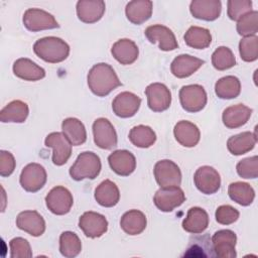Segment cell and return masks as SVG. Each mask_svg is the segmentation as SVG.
<instances>
[{
	"label": "cell",
	"mask_w": 258,
	"mask_h": 258,
	"mask_svg": "<svg viewBox=\"0 0 258 258\" xmlns=\"http://www.w3.org/2000/svg\"><path fill=\"white\" fill-rule=\"evenodd\" d=\"M87 81L91 92L98 97H105L121 86L114 69L106 62L94 64L88 73Z\"/></svg>",
	"instance_id": "6da1fadb"
},
{
	"label": "cell",
	"mask_w": 258,
	"mask_h": 258,
	"mask_svg": "<svg viewBox=\"0 0 258 258\" xmlns=\"http://www.w3.org/2000/svg\"><path fill=\"white\" fill-rule=\"evenodd\" d=\"M34 53L42 60L50 63L61 62L70 54V45L61 38L46 36L37 39L33 44Z\"/></svg>",
	"instance_id": "7a4b0ae2"
},
{
	"label": "cell",
	"mask_w": 258,
	"mask_h": 258,
	"mask_svg": "<svg viewBox=\"0 0 258 258\" xmlns=\"http://www.w3.org/2000/svg\"><path fill=\"white\" fill-rule=\"evenodd\" d=\"M100 157L92 151H84L78 155L76 161L70 168V175L74 180L80 181L86 178L94 179L101 171Z\"/></svg>",
	"instance_id": "3957f363"
},
{
	"label": "cell",
	"mask_w": 258,
	"mask_h": 258,
	"mask_svg": "<svg viewBox=\"0 0 258 258\" xmlns=\"http://www.w3.org/2000/svg\"><path fill=\"white\" fill-rule=\"evenodd\" d=\"M179 101L183 110L189 113L202 111L208 101L207 93L201 85H186L179 91Z\"/></svg>",
	"instance_id": "277c9868"
},
{
	"label": "cell",
	"mask_w": 258,
	"mask_h": 258,
	"mask_svg": "<svg viewBox=\"0 0 258 258\" xmlns=\"http://www.w3.org/2000/svg\"><path fill=\"white\" fill-rule=\"evenodd\" d=\"M47 179L45 168L39 163H28L20 173L19 182L22 188L28 192H36L43 187Z\"/></svg>",
	"instance_id": "5b68a950"
},
{
	"label": "cell",
	"mask_w": 258,
	"mask_h": 258,
	"mask_svg": "<svg viewBox=\"0 0 258 258\" xmlns=\"http://www.w3.org/2000/svg\"><path fill=\"white\" fill-rule=\"evenodd\" d=\"M154 177L160 187L179 186L181 183V171L176 163L169 159H162L155 163Z\"/></svg>",
	"instance_id": "8992f818"
},
{
	"label": "cell",
	"mask_w": 258,
	"mask_h": 258,
	"mask_svg": "<svg viewBox=\"0 0 258 258\" xmlns=\"http://www.w3.org/2000/svg\"><path fill=\"white\" fill-rule=\"evenodd\" d=\"M22 21L26 29L32 32L59 27V24L52 14L39 8L27 9L23 14Z\"/></svg>",
	"instance_id": "52a82bcc"
},
{
	"label": "cell",
	"mask_w": 258,
	"mask_h": 258,
	"mask_svg": "<svg viewBox=\"0 0 258 258\" xmlns=\"http://www.w3.org/2000/svg\"><path fill=\"white\" fill-rule=\"evenodd\" d=\"M46 147L52 148V162L60 166L68 162L72 155V143L62 132H51L44 140Z\"/></svg>",
	"instance_id": "ba28073f"
},
{
	"label": "cell",
	"mask_w": 258,
	"mask_h": 258,
	"mask_svg": "<svg viewBox=\"0 0 258 258\" xmlns=\"http://www.w3.org/2000/svg\"><path fill=\"white\" fill-rule=\"evenodd\" d=\"M185 201V195L179 186L160 187L153 197V203L161 212H172Z\"/></svg>",
	"instance_id": "9c48e42d"
},
{
	"label": "cell",
	"mask_w": 258,
	"mask_h": 258,
	"mask_svg": "<svg viewBox=\"0 0 258 258\" xmlns=\"http://www.w3.org/2000/svg\"><path fill=\"white\" fill-rule=\"evenodd\" d=\"M47 209L54 215L62 216L68 214L74 204V199L71 191L61 185L51 188L45 197Z\"/></svg>",
	"instance_id": "30bf717a"
},
{
	"label": "cell",
	"mask_w": 258,
	"mask_h": 258,
	"mask_svg": "<svg viewBox=\"0 0 258 258\" xmlns=\"http://www.w3.org/2000/svg\"><path fill=\"white\" fill-rule=\"evenodd\" d=\"M93 135L95 144L106 150L117 146V133L112 123L106 118H98L93 123Z\"/></svg>",
	"instance_id": "8fae6325"
},
{
	"label": "cell",
	"mask_w": 258,
	"mask_h": 258,
	"mask_svg": "<svg viewBox=\"0 0 258 258\" xmlns=\"http://www.w3.org/2000/svg\"><path fill=\"white\" fill-rule=\"evenodd\" d=\"M194 182L201 192L205 195H213L220 189L221 177L214 167L203 165L196 170Z\"/></svg>",
	"instance_id": "7c38bea8"
},
{
	"label": "cell",
	"mask_w": 258,
	"mask_h": 258,
	"mask_svg": "<svg viewBox=\"0 0 258 258\" xmlns=\"http://www.w3.org/2000/svg\"><path fill=\"white\" fill-rule=\"evenodd\" d=\"M147 105L153 112H163L171 104V93L169 89L161 83H152L145 89Z\"/></svg>",
	"instance_id": "4fadbf2b"
},
{
	"label": "cell",
	"mask_w": 258,
	"mask_h": 258,
	"mask_svg": "<svg viewBox=\"0 0 258 258\" xmlns=\"http://www.w3.org/2000/svg\"><path fill=\"white\" fill-rule=\"evenodd\" d=\"M237 243L236 234L228 229L217 231L212 237V246L215 255L221 258H235Z\"/></svg>",
	"instance_id": "5bb4252c"
},
{
	"label": "cell",
	"mask_w": 258,
	"mask_h": 258,
	"mask_svg": "<svg viewBox=\"0 0 258 258\" xmlns=\"http://www.w3.org/2000/svg\"><path fill=\"white\" fill-rule=\"evenodd\" d=\"M79 227L86 237L99 238L108 230V221L102 214L85 212L79 219Z\"/></svg>",
	"instance_id": "9a60e30c"
},
{
	"label": "cell",
	"mask_w": 258,
	"mask_h": 258,
	"mask_svg": "<svg viewBox=\"0 0 258 258\" xmlns=\"http://www.w3.org/2000/svg\"><path fill=\"white\" fill-rule=\"evenodd\" d=\"M144 34L151 43L158 42L159 48L163 51L174 50L178 47V43L174 33L172 32L171 29L164 25H150L145 29Z\"/></svg>",
	"instance_id": "2e32d148"
},
{
	"label": "cell",
	"mask_w": 258,
	"mask_h": 258,
	"mask_svg": "<svg viewBox=\"0 0 258 258\" xmlns=\"http://www.w3.org/2000/svg\"><path fill=\"white\" fill-rule=\"evenodd\" d=\"M140 105L141 99L137 95L131 92H122L114 98L112 109L116 116L120 118H130L137 113Z\"/></svg>",
	"instance_id": "e0dca14e"
},
{
	"label": "cell",
	"mask_w": 258,
	"mask_h": 258,
	"mask_svg": "<svg viewBox=\"0 0 258 258\" xmlns=\"http://www.w3.org/2000/svg\"><path fill=\"white\" fill-rule=\"evenodd\" d=\"M108 162L111 169L121 176H128L136 168L135 156L126 149L113 151L108 156Z\"/></svg>",
	"instance_id": "ac0fdd59"
},
{
	"label": "cell",
	"mask_w": 258,
	"mask_h": 258,
	"mask_svg": "<svg viewBox=\"0 0 258 258\" xmlns=\"http://www.w3.org/2000/svg\"><path fill=\"white\" fill-rule=\"evenodd\" d=\"M16 226L33 237L41 236L45 231V221L36 211H23L19 213L16 218Z\"/></svg>",
	"instance_id": "d6986e66"
},
{
	"label": "cell",
	"mask_w": 258,
	"mask_h": 258,
	"mask_svg": "<svg viewBox=\"0 0 258 258\" xmlns=\"http://www.w3.org/2000/svg\"><path fill=\"white\" fill-rule=\"evenodd\" d=\"M106 5L102 0H80L77 2L76 11L78 18L84 23H95L105 13Z\"/></svg>",
	"instance_id": "ffe728a7"
},
{
	"label": "cell",
	"mask_w": 258,
	"mask_h": 258,
	"mask_svg": "<svg viewBox=\"0 0 258 258\" xmlns=\"http://www.w3.org/2000/svg\"><path fill=\"white\" fill-rule=\"evenodd\" d=\"M191 15L201 20L214 21L222 11V3L220 0H194L189 4Z\"/></svg>",
	"instance_id": "44dd1931"
},
{
	"label": "cell",
	"mask_w": 258,
	"mask_h": 258,
	"mask_svg": "<svg viewBox=\"0 0 258 258\" xmlns=\"http://www.w3.org/2000/svg\"><path fill=\"white\" fill-rule=\"evenodd\" d=\"M204 63L205 60L190 54H179L172 60L170 71L174 77L184 79L196 73Z\"/></svg>",
	"instance_id": "7402d4cb"
},
{
	"label": "cell",
	"mask_w": 258,
	"mask_h": 258,
	"mask_svg": "<svg viewBox=\"0 0 258 258\" xmlns=\"http://www.w3.org/2000/svg\"><path fill=\"white\" fill-rule=\"evenodd\" d=\"M14 75L24 81L35 82L45 77V71L40 66L27 57L16 59L12 67Z\"/></svg>",
	"instance_id": "603a6c76"
},
{
	"label": "cell",
	"mask_w": 258,
	"mask_h": 258,
	"mask_svg": "<svg viewBox=\"0 0 258 258\" xmlns=\"http://www.w3.org/2000/svg\"><path fill=\"white\" fill-rule=\"evenodd\" d=\"M252 109L244 104H236L226 108L222 115L224 125L229 129H236L245 125L250 119Z\"/></svg>",
	"instance_id": "cb8c5ba5"
},
{
	"label": "cell",
	"mask_w": 258,
	"mask_h": 258,
	"mask_svg": "<svg viewBox=\"0 0 258 258\" xmlns=\"http://www.w3.org/2000/svg\"><path fill=\"white\" fill-rule=\"evenodd\" d=\"M173 134L176 141L184 147H195L201 138L198 126L186 120H181L175 124Z\"/></svg>",
	"instance_id": "d4e9b609"
},
{
	"label": "cell",
	"mask_w": 258,
	"mask_h": 258,
	"mask_svg": "<svg viewBox=\"0 0 258 258\" xmlns=\"http://www.w3.org/2000/svg\"><path fill=\"white\" fill-rule=\"evenodd\" d=\"M111 53L113 57L121 64H131L137 59L139 49L133 40L122 38L117 40L112 45Z\"/></svg>",
	"instance_id": "484cf974"
},
{
	"label": "cell",
	"mask_w": 258,
	"mask_h": 258,
	"mask_svg": "<svg viewBox=\"0 0 258 258\" xmlns=\"http://www.w3.org/2000/svg\"><path fill=\"white\" fill-rule=\"evenodd\" d=\"M152 7V1L133 0L127 3L125 7V14L130 22L139 25L144 23L151 17Z\"/></svg>",
	"instance_id": "4316f807"
},
{
	"label": "cell",
	"mask_w": 258,
	"mask_h": 258,
	"mask_svg": "<svg viewBox=\"0 0 258 258\" xmlns=\"http://www.w3.org/2000/svg\"><path fill=\"white\" fill-rule=\"evenodd\" d=\"M208 226L209 215L200 207L190 208L182 221V229L191 234H201L208 228Z\"/></svg>",
	"instance_id": "83f0119b"
},
{
	"label": "cell",
	"mask_w": 258,
	"mask_h": 258,
	"mask_svg": "<svg viewBox=\"0 0 258 258\" xmlns=\"http://www.w3.org/2000/svg\"><path fill=\"white\" fill-rule=\"evenodd\" d=\"M257 142L256 133L245 131L231 136L227 140V148L233 155H242L251 151Z\"/></svg>",
	"instance_id": "f1b7e54d"
},
{
	"label": "cell",
	"mask_w": 258,
	"mask_h": 258,
	"mask_svg": "<svg viewBox=\"0 0 258 258\" xmlns=\"http://www.w3.org/2000/svg\"><path fill=\"white\" fill-rule=\"evenodd\" d=\"M95 200L105 208L116 206L120 200V191L115 182L110 179L103 180L95 189Z\"/></svg>",
	"instance_id": "f546056e"
},
{
	"label": "cell",
	"mask_w": 258,
	"mask_h": 258,
	"mask_svg": "<svg viewBox=\"0 0 258 258\" xmlns=\"http://www.w3.org/2000/svg\"><path fill=\"white\" fill-rule=\"evenodd\" d=\"M146 225V216L138 210H130L124 213L120 220L121 229L131 236L141 234L145 230Z\"/></svg>",
	"instance_id": "4dcf8cb0"
},
{
	"label": "cell",
	"mask_w": 258,
	"mask_h": 258,
	"mask_svg": "<svg viewBox=\"0 0 258 258\" xmlns=\"http://www.w3.org/2000/svg\"><path fill=\"white\" fill-rule=\"evenodd\" d=\"M28 114V105L21 100H14L1 109L0 121L2 123H23Z\"/></svg>",
	"instance_id": "1f68e13d"
},
{
	"label": "cell",
	"mask_w": 258,
	"mask_h": 258,
	"mask_svg": "<svg viewBox=\"0 0 258 258\" xmlns=\"http://www.w3.org/2000/svg\"><path fill=\"white\" fill-rule=\"evenodd\" d=\"M61 130L73 146H79L86 142L87 131L85 125L77 118L69 117L61 123Z\"/></svg>",
	"instance_id": "d6a6232c"
},
{
	"label": "cell",
	"mask_w": 258,
	"mask_h": 258,
	"mask_svg": "<svg viewBox=\"0 0 258 258\" xmlns=\"http://www.w3.org/2000/svg\"><path fill=\"white\" fill-rule=\"evenodd\" d=\"M228 195L235 203L247 207L250 206L255 199L254 188L247 182L235 181L229 184Z\"/></svg>",
	"instance_id": "836d02e7"
},
{
	"label": "cell",
	"mask_w": 258,
	"mask_h": 258,
	"mask_svg": "<svg viewBox=\"0 0 258 258\" xmlns=\"http://www.w3.org/2000/svg\"><path fill=\"white\" fill-rule=\"evenodd\" d=\"M183 38L188 46L196 49L207 48L212 42L210 30L200 26H190L186 30Z\"/></svg>",
	"instance_id": "e575fe53"
},
{
	"label": "cell",
	"mask_w": 258,
	"mask_h": 258,
	"mask_svg": "<svg viewBox=\"0 0 258 258\" xmlns=\"http://www.w3.org/2000/svg\"><path fill=\"white\" fill-rule=\"evenodd\" d=\"M241 83L237 77L226 76L217 81L215 93L220 99H234L240 95Z\"/></svg>",
	"instance_id": "d590c367"
},
{
	"label": "cell",
	"mask_w": 258,
	"mask_h": 258,
	"mask_svg": "<svg viewBox=\"0 0 258 258\" xmlns=\"http://www.w3.org/2000/svg\"><path fill=\"white\" fill-rule=\"evenodd\" d=\"M129 140L139 148H148L156 141V134L149 126L137 125L129 132Z\"/></svg>",
	"instance_id": "8d00e7d4"
},
{
	"label": "cell",
	"mask_w": 258,
	"mask_h": 258,
	"mask_svg": "<svg viewBox=\"0 0 258 258\" xmlns=\"http://www.w3.org/2000/svg\"><path fill=\"white\" fill-rule=\"evenodd\" d=\"M82 242L79 236L71 231H64L59 236V252L63 257L74 258L81 253Z\"/></svg>",
	"instance_id": "74e56055"
},
{
	"label": "cell",
	"mask_w": 258,
	"mask_h": 258,
	"mask_svg": "<svg viewBox=\"0 0 258 258\" xmlns=\"http://www.w3.org/2000/svg\"><path fill=\"white\" fill-rule=\"evenodd\" d=\"M212 64L218 71H225L236 64V58L229 47L219 46L212 54Z\"/></svg>",
	"instance_id": "f35d334b"
},
{
	"label": "cell",
	"mask_w": 258,
	"mask_h": 258,
	"mask_svg": "<svg viewBox=\"0 0 258 258\" xmlns=\"http://www.w3.org/2000/svg\"><path fill=\"white\" fill-rule=\"evenodd\" d=\"M236 28L237 32L244 37L256 35L258 31V12L252 10L243 15L238 19Z\"/></svg>",
	"instance_id": "ab89813d"
},
{
	"label": "cell",
	"mask_w": 258,
	"mask_h": 258,
	"mask_svg": "<svg viewBox=\"0 0 258 258\" xmlns=\"http://www.w3.org/2000/svg\"><path fill=\"white\" fill-rule=\"evenodd\" d=\"M239 52L244 61L251 62L258 58V37L257 35L243 37L239 42Z\"/></svg>",
	"instance_id": "60d3db41"
},
{
	"label": "cell",
	"mask_w": 258,
	"mask_h": 258,
	"mask_svg": "<svg viewBox=\"0 0 258 258\" xmlns=\"http://www.w3.org/2000/svg\"><path fill=\"white\" fill-rule=\"evenodd\" d=\"M239 176L243 178H257L258 176V157L257 155L244 158L236 165Z\"/></svg>",
	"instance_id": "b9f144b4"
},
{
	"label": "cell",
	"mask_w": 258,
	"mask_h": 258,
	"mask_svg": "<svg viewBox=\"0 0 258 258\" xmlns=\"http://www.w3.org/2000/svg\"><path fill=\"white\" fill-rule=\"evenodd\" d=\"M250 11H252L250 0H229L227 2V14L231 20H238Z\"/></svg>",
	"instance_id": "7bdbcfd3"
},
{
	"label": "cell",
	"mask_w": 258,
	"mask_h": 258,
	"mask_svg": "<svg viewBox=\"0 0 258 258\" xmlns=\"http://www.w3.org/2000/svg\"><path fill=\"white\" fill-rule=\"evenodd\" d=\"M10 257L11 258H30L32 257V251L29 242L22 238L16 237L9 242Z\"/></svg>",
	"instance_id": "ee69618b"
},
{
	"label": "cell",
	"mask_w": 258,
	"mask_h": 258,
	"mask_svg": "<svg viewBox=\"0 0 258 258\" xmlns=\"http://www.w3.org/2000/svg\"><path fill=\"white\" fill-rule=\"evenodd\" d=\"M239 211L230 205H222L218 207L215 213L216 221L221 225H231L239 219Z\"/></svg>",
	"instance_id": "f6af8a7d"
},
{
	"label": "cell",
	"mask_w": 258,
	"mask_h": 258,
	"mask_svg": "<svg viewBox=\"0 0 258 258\" xmlns=\"http://www.w3.org/2000/svg\"><path fill=\"white\" fill-rule=\"evenodd\" d=\"M16 161L13 154L6 150H0V175L5 177L13 173Z\"/></svg>",
	"instance_id": "bcb514c9"
}]
</instances>
